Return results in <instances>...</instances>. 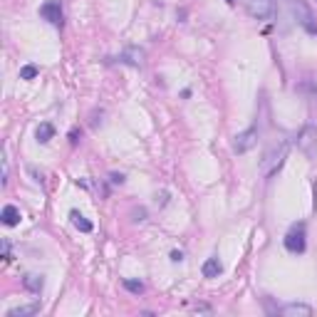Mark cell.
<instances>
[{
	"label": "cell",
	"instance_id": "6da1fadb",
	"mask_svg": "<svg viewBox=\"0 0 317 317\" xmlns=\"http://www.w3.org/2000/svg\"><path fill=\"white\" fill-rule=\"evenodd\" d=\"M288 151H290V144H288V141H280L273 151H268V154L263 156L260 171H263L265 179H273V176L283 169V164H285V159H288Z\"/></svg>",
	"mask_w": 317,
	"mask_h": 317
},
{
	"label": "cell",
	"instance_id": "7a4b0ae2",
	"mask_svg": "<svg viewBox=\"0 0 317 317\" xmlns=\"http://www.w3.org/2000/svg\"><path fill=\"white\" fill-rule=\"evenodd\" d=\"M288 5H290L293 20L300 27H305L310 35H317V22H315V17H313V10L308 7V2L305 0H288Z\"/></svg>",
	"mask_w": 317,
	"mask_h": 317
},
{
	"label": "cell",
	"instance_id": "3957f363",
	"mask_svg": "<svg viewBox=\"0 0 317 317\" xmlns=\"http://www.w3.org/2000/svg\"><path fill=\"white\" fill-rule=\"evenodd\" d=\"M285 248L290 251V253L300 255L305 253V248H308V241H305V223H298V226H293L290 231H288V236H285Z\"/></svg>",
	"mask_w": 317,
	"mask_h": 317
},
{
	"label": "cell",
	"instance_id": "277c9868",
	"mask_svg": "<svg viewBox=\"0 0 317 317\" xmlns=\"http://www.w3.org/2000/svg\"><path fill=\"white\" fill-rule=\"evenodd\" d=\"M295 144H298V149L303 151V154H308V156H315L317 154V127H303L298 131V136H295Z\"/></svg>",
	"mask_w": 317,
	"mask_h": 317
},
{
	"label": "cell",
	"instance_id": "5b68a950",
	"mask_svg": "<svg viewBox=\"0 0 317 317\" xmlns=\"http://www.w3.org/2000/svg\"><path fill=\"white\" fill-rule=\"evenodd\" d=\"M246 5V12L255 17V20H265L273 15V7H275V0H243Z\"/></svg>",
	"mask_w": 317,
	"mask_h": 317
},
{
	"label": "cell",
	"instance_id": "8992f818",
	"mask_svg": "<svg viewBox=\"0 0 317 317\" xmlns=\"http://www.w3.org/2000/svg\"><path fill=\"white\" fill-rule=\"evenodd\" d=\"M255 144H258V127H251V129H246V131H241V134L236 136L233 149H236V154H246V151L253 149Z\"/></svg>",
	"mask_w": 317,
	"mask_h": 317
},
{
	"label": "cell",
	"instance_id": "52a82bcc",
	"mask_svg": "<svg viewBox=\"0 0 317 317\" xmlns=\"http://www.w3.org/2000/svg\"><path fill=\"white\" fill-rule=\"evenodd\" d=\"M40 17L52 22V25H62V5H60V0H47L40 7Z\"/></svg>",
	"mask_w": 317,
	"mask_h": 317
},
{
	"label": "cell",
	"instance_id": "ba28073f",
	"mask_svg": "<svg viewBox=\"0 0 317 317\" xmlns=\"http://www.w3.org/2000/svg\"><path fill=\"white\" fill-rule=\"evenodd\" d=\"M275 313H280V315H285V317H310L313 315V308L305 305V303H290V305L278 308Z\"/></svg>",
	"mask_w": 317,
	"mask_h": 317
},
{
	"label": "cell",
	"instance_id": "9c48e42d",
	"mask_svg": "<svg viewBox=\"0 0 317 317\" xmlns=\"http://www.w3.org/2000/svg\"><path fill=\"white\" fill-rule=\"evenodd\" d=\"M201 273H203V278H218V275L223 273V263H221V260L213 255V258H208V260L203 263Z\"/></svg>",
	"mask_w": 317,
	"mask_h": 317
},
{
	"label": "cell",
	"instance_id": "30bf717a",
	"mask_svg": "<svg viewBox=\"0 0 317 317\" xmlns=\"http://www.w3.org/2000/svg\"><path fill=\"white\" fill-rule=\"evenodd\" d=\"M40 313V303H32V305H20V308H12L7 310L5 317H32Z\"/></svg>",
	"mask_w": 317,
	"mask_h": 317
},
{
	"label": "cell",
	"instance_id": "8fae6325",
	"mask_svg": "<svg viewBox=\"0 0 317 317\" xmlns=\"http://www.w3.org/2000/svg\"><path fill=\"white\" fill-rule=\"evenodd\" d=\"M0 221H2V226H10V228H12V226L20 223V211H17L15 206L7 203V206L2 208V213H0Z\"/></svg>",
	"mask_w": 317,
	"mask_h": 317
},
{
	"label": "cell",
	"instance_id": "7c38bea8",
	"mask_svg": "<svg viewBox=\"0 0 317 317\" xmlns=\"http://www.w3.org/2000/svg\"><path fill=\"white\" fill-rule=\"evenodd\" d=\"M69 218H72V226H74L77 231H82V233H92V231H94L92 221H87L79 211H69Z\"/></svg>",
	"mask_w": 317,
	"mask_h": 317
},
{
	"label": "cell",
	"instance_id": "4fadbf2b",
	"mask_svg": "<svg viewBox=\"0 0 317 317\" xmlns=\"http://www.w3.org/2000/svg\"><path fill=\"white\" fill-rule=\"evenodd\" d=\"M22 285H25L30 293H37V295H40L42 288H45V280H42L40 275H25V278H22Z\"/></svg>",
	"mask_w": 317,
	"mask_h": 317
},
{
	"label": "cell",
	"instance_id": "5bb4252c",
	"mask_svg": "<svg viewBox=\"0 0 317 317\" xmlns=\"http://www.w3.org/2000/svg\"><path fill=\"white\" fill-rule=\"evenodd\" d=\"M119 60H122V62H127V64H131V67H139V64L144 62V52H141V50H136V47H129Z\"/></svg>",
	"mask_w": 317,
	"mask_h": 317
},
{
	"label": "cell",
	"instance_id": "9a60e30c",
	"mask_svg": "<svg viewBox=\"0 0 317 317\" xmlns=\"http://www.w3.org/2000/svg\"><path fill=\"white\" fill-rule=\"evenodd\" d=\"M35 136H37V141H40V144H47V141L55 136V127H52L50 122H42L40 127L35 129Z\"/></svg>",
	"mask_w": 317,
	"mask_h": 317
},
{
	"label": "cell",
	"instance_id": "2e32d148",
	"mask_svg": "<svg viewBox=\"0 0 317 317\" xmlns=\"http://www.w3.org/2000/svg\"><path fill=\"white\" fill-rule=\"evenodd\" d=\"M124 288H127L129 293H134V295H141L144 293V283L141 280H124Z\"/></svg>",
	"mask_w": 317,
	"mask_h": 317
},
{
	"label": "cell",
	"instance_id": "e0dca14e",
	"mask_svg": "<svg viewBox=\"0 0 317 317\" xmlns=\"http://www.w3.org/2000/svg\"><path fill=\"white\" fill-rule=\"evenodd\" d=\"M37 72H40V69H37L35 64H25V67L20 69V79H35Z\"/></svg>",
	"mask_w": 317,
	"mask_h": 317
},
{
	"label": "cell",
	"instance_id": "ac0fdd59",
	"mask_svg": "<svg viewBox=\"0 0 317 317\" xmlns=\"http://www.w3.org/2000/svg\"><path fill=\"white\" fill-rule=\"evenodd\" d=\"M2 260H5V263H10V260H12V255H10V243H7V241L2 243Z\"/></svg>",
	"mask_w": 317,
	"mask_h": 317
},
{
	"label": "cell",
	"instance_id": "d6986e66",
	"mask_svg": "<svg viewBox=\"0 0 317 317\" xmlns=\"http://www.w3.org/2000/svg\"><path fill=\"white\" fill-rule=\"evenodd\" d=\"M77 141H79V131L72 129V131H69V144H77Z\"/></svg>",
	"mask_w": 317,
	"mask_h": 317
},
{
	"label": "cell",
	"instance_id": "ffe728a7",
	"mask_svg": "<svg viewBox=\"0 0 317 317\" xmlns=\"http://www.w3.org/2000/svg\"><path fill=\"white\" fill-rule=\"evenodd\" d=\"M171 260H174V263H181V260H184V253H181V251H171Z\"/></svg>",
	"mask_w": 317,
	"mask_h": 317
},
{
	"label": "cell",
	"instance_id": "44dd1931",
	"mask_svg": "<svg viewBox=\"0 0 317 317\" xmlns=\"http://www.w3.org/2000/svg\"><path fill=\"white\" fill-rule=\"evenodd\" d=\"M112 184H124V176L122 174H112Z\"/></svg>",
	"mask_w": 317,
	"mask_h": 317
},
{
	"label": "cell",
	"instance_id": "7402d4cb",
	"mask_svg": "<svg viewBox=\"0 0 317 317\" xmlns=\"http://www.w3.org/2000/svg\"><path fill=\"white\" fill-rule=\"evenodd\" d=\"M226 2H228V5H233V2H236V0H226Z\"/></svg>",
	"mask_w": 317,
	"mask_h": 317
}]
</instances>
